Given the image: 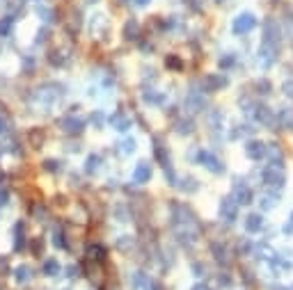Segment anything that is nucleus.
Returning <instances> with one entry per match:
<instances>
[{"label":"nucleus","instance_id":"f257e3e1","mask_svg":"<svg viewBox=\"0 0 293 290\" xmlns=\"http://www.w3.org/2000/svg\"><path fill=\"white\" fill-rule=\"evenodd\" d=\"M254 28H257V19H254V14H250V12L239 14L231 23L233 35H248V32H252Z\"/></svg>","mask_w":293,"mask_h":290},{"label":"nucleus","instance_id":"f03ea898","mask_svg":"<svg viewBox=\"0 0 293 290\" xmlns=\"http://www.w3.org/2000/svg\"><path fill=\"white\" fill-rule=\"evenodd\" d=\"M261 181L266 183L268 187H284V174L279 167L275 165H268V167L261 172Z\"/></svg>","mask_w":293,"mask_h":290},{"label":"nucleus","instance_id":"7ed1b4c3","mask_svg":"<svg viewBox=\"0 0 293 290\" xmlns=\"http://www.w3.org/2000/svg\"><path fill=\"white\" fill-rule=\"evenodd\" d=\"M197 160H199V163H202L206 169H209V172H213V174H222V172H224V165L220 163V160H218V158H215L211 151H199V153H197Z\"/></svg>","mask_w":293,"mask_h":290},{"label":"nucleus","instance_id":"20e7f679","mask_svg":"<svg viewBox=\"0 0 293 290\" xmlns=\"http://www.w3.org/2000/svg\"><path fill=\"white\" fill-rule=\"evenodd\" d=\"M220 215H222L224 222H233L236 217H239V203H236V199L233 197H224L222 201H220Z\"/></svg>","mask_w":293,"mask_h":290},{"label":"nucleus","instance_id":"39448f33","mask_svg":"<svg viewBox=\"0 0 293 290\" xmlns=\"http://www.w3.org/2000/svg\"><path fill=\"white\" fill-rule=\"evenodd\" d=\"M233 199H236L239 206H248V203H252V190L248 187L245 181H236V185H233Z\"/></svg>","mask_w":293,"mask_h":290},{"label":"nucleus","instance_id":"423d86ee","mask_svg":"<svg viewBox=\"0 0 293 290\" xmlns=\"http://www.w3.org/2000/svg\"><path fill=\"white\" fill-rule=\"evenodd\" d=\"M245 156H248L250 160H261V158L266 156V144L259 142V139H250V142L245 144Z\"/></svg>","mask_w":293,"mask_h":290},{"label":"nucleus","instance_id":"0eeeda50","mask_svg":"<svg viewBox=\"0 0 293 290\" xmlns=\"http://www.w3.org/2000/svg\"><path fill=\"white\" fill-rule=\"evenodd\" d=\"M254 119H257V121H261L263 126H273V123H275L273 110L266 108V105H257V108H254Z\"/></svg>","mask_w":293,"mask_h":290},{"label":"nucleus","instance_id":"6e6552de","mask_svg":"<svg viewBox=\"0 0 293 290\" xmlns=\"http://www.w3.org/2000/svg\"><path fill=\"white\" fill-rule=\"evenodd\" d=\"M60 126H62V130H65V133L76 135V133H80V130H83L85 123L80 121V119H76V117H65V119L60 121Z\"/></svg>","mask_w":293,"mask_h":290},{"label":"nucleus","instance_id":"1a4fd4ad","mask_svg":"<svg viewBox=\"0 0 293 290\" xmlns=\"http://www.w3.org/2000/svg\"><path fill=\"white\" fill-rule=\"evenodd\" d=\"M151 178V165L149 163H140L133 172V181L135 183H147Z\"/></svg>","mask_w":293,"mask_h":290},{"label":"nucleus","instance_id":"9d476101","mask_svg":"<svg viewBox=\"0 0 293 290\" xmlns=\"http://www.w3.org/2000/svg\"><path fill=\"white\" fill-rule=\"evenodd\" d=\"M261 227H263V217L259 212H250L245 217V229H248V233H259Z\"/></svg>","mask_w":293,"mask_h":290},{"label":"nucleus","instance_id":"9b49d317","mask_svg":"<svg viewBox=\"0 0 293 290\" xmlns=\"http://www.w3.org/2000/svg\"><path fill=\"white\" fill-rule=\"evenodd\" d=\"M204 83H206V89H209V92H215V89L227 85V78H224V76H209Z\"/></svg>","mask_w":293,"mask_h":290},{"label":"nucleus","instance_id":"f8f14e48","mask_svg":"<svg viewBox=\"0 0 293 290\" xmlns=\"http://www.w3.org/2000/svg\"><path fill=\"white\" fill-rule=\"evenodd\" d=\"M110 123H112L114 128H117V130H129V126H131V121L129 119L124 117V114H112V117H110Z\"/></svg>","mask_w":293,"mask_h":290},{"label":"nucleus","instance_id":"ddd939ff","mask_svg":"<svg viewBox=\"0 0 293 290\" xmlns=\"http://www.w3.org/2000/svg\"><path fill=\"white\" fill-rule=\"evenodd\" d=\"M60 263L55 261V258H48V261L44 263V274L46 276H55V274H60Z\"/></svg>","mask_w":293,"mask_h":290},{"label":"nucleus","instance_id":"4468645a","mask_svg":"<svg viewBox=\"0 0 293 290\" xmlns=\"http://www.w3.org/2000/svg\"><path fill=\"white\" fill-rule=\"evenodd\" d=\"M277 121L282 123L284 128H293V110H282V112L277 114Z\"/></svg>","mask_w":293,"mask_h":290},{"label":"nucleus","instance_id":"2eb2a0df","mask_svg":"<svg viewBox=\"0 0 293 290\" xmlns=\"http://www.w3.org/2000/svg\"><path fill=\"white\" fill-rule=\"evenodd\" d=\"M12 28H14V19H12V16H5V19L0 21V37H10Z\"/></svg>","mask_w":293,"mask_h":290},{"label":"nucleus","instance_id":"dca6fc26","mask_svg":"<svg viewBox=\"0 0 293 290\" xmlns=\"http://www.w3.org/2000/svg\"><path fill=\"white\" fill-rule=\"evenodd\" d=\"M188 108H193V112H199V110L204 108V99L202 96H197V94H190L188 96Z\"/></svg>","mask_w":293,"mask_h":290},{"label":"nucleus","instance_id":"f3484780","mask_svg":"<svg viewBox=\"0 0 293 290\" xmlns=\"http://www.w3.org/2000/svg\"><path fill=\"white\" fill-rule=\"evenodd\" d=\"M28 279H30V267L28 265L16 267V281H19V283H25Z\"/></svg>","mask_w":293,"mask_h":290},{"label":"nucleus","instance_id":"a211bd4d","mask_svg":"<svg viewBox=\"0 0 293 290\" xmlns=\"http://www.w3.org/2000/svg\"><path fill=\"white\" fill-rule=\"evenodd\" d=\"M87 254L92 256V258H96V261H103L105 258V249L101 245H94V247H90V249H87Z\"/></svg>","mask_w":293,"mask_h":290},{"label":"nucleus","instance_id":"6ab92c4d","mask_svg":"<svg viewBox=\"0 0 293 290\" xmlns=\"http://www.w3.org/2000/svg\"><path fill=\"white\" fill-rule=\"evenodd\" d=\"M25 247V238H23V224H16V245H14V249L19 251V249H23Z\"/></svg>","mask_w":293,"mask_h":290},{"label":"nucleus","instance_id":"aec40b11","mask_svg":"<svg viewBox=\"0 0 293 290\" xmlns=\"http://www.w3.org/2000/svg\"><path fill=\"white\" fill-rule=\"evenodd\" d=\"M53 245H55V247H60V249H67L65 233H62V231H55V233H53Z\"/></svg>","mask_w":293,"mask_h":290},{"label":"nucleus","instance_id":"412c9836","mask_svg":"<svg viewBox=\"0 0 293 290\" xmlns=\"http://www.w3.org/2000/svg\"><path fill=\"white\" fill-rule=\"evenodd\" d=\"M275 197H270V194H266V197H261V208L263 210H270V208H275Z\"/></svg>","mask_w":293,"mask_h":290},{"label":"nucleus","instance_id":"4be33fe9","mask_svg":"<svg viewBox=\"0 0 293 290\" xmlns=\"http://www.w3.org/2000/svg\"><path fill=\"white\" fill-rule=\"evenodd\" d=\"M135 35H138V23L131 21V23H126V37H129V39H135Z\"/></svg>","mask_w":293,"mask_h":290},{"label":"nucleus","instance_id":"5701e85b","mask_svg":"<svg viewBox=\"0 0 293 290\" xmlns=\"http://www.w3.org/2000/svg\"><path fill=\"white\" fill-rule=\"evenodd\" d=\"M99 163H101L99 156H90V158H87V167H85V169H87V172H94V169L99 167Z\"/></svg>","mask_w":293,"mask_h":290},{"label":"nucleus","instance_id":"b1692460","mask_svg":"<svg viewBox=\"0 0 293 290\" xmlns=\"http://www.w3.org/2000/svg\"><path fill=\"white\" fill-rule=\"evenodd\" d=\"M181 135L184 133H193V121H179V128H177Z\"/></svg>","mask_w":293,"mask_h":290},{"label":"nucleus","instance_id":"393cba45","mask_svg":"<svg viewBox=\"0 0 293 290\" xmlns=\"http://www.w3.org/2000/svg\"><path fill=\"white\" fill-rule=\"evenodd\" d=\"M257 89H261V94H270V83H268V80H259Z\"/></svg>","mask_w":293,"mask_h":290},{"label":"nucleus","instance_id":"a878e982","mask_svg":"<svg viewBox=\"0 0 293 290\" xmlns=\"http://www.w3.org/2000/svg\"><path fill=\"white\" fill-rule=\"evenodd\" d=\"M213 254H215V258H218V261H227V258H224V247L220 249V245H213Z\"/></svg>","mask_w":293,"mask_h":290},{"label":"nucleus","instance_id":"bb28decb","mask_svg":"<svg viewBox=\"0 0 293 290\" xmlns=\"http://www.w3.org/2000/svg\"><path fill=\"white\" fill-rule=\"evenodd\" d=\"M122 147H124V153H133L135 151V139H126Z\"/></svg>","mask_w":293,"mask_h":290},{"label":"nucleus","instance_id":"cd10ccee","mask_svg":"<svg viewBox=\"0 0 293 290\" xmlns=\"http://www.w3.org/2000/svg\"><path fill=\"white\" fill-rule=\"evenodd\" d=\"M144 101H149V103H160L163 101V96H156V94H144Z\"/></svg>","mask_w":293,"mask_h":290},{"label":"nucleus","instance_id":"c85d7f7f","mask_svg":"<svg viewBox=\"0 0 293 290\" xmlns=\"http://www.w3.org/2000/svg\"><path fill=\"white\" fill-rule=\"evenodd\" d=\"M282 89H284V94H286V96H293V80H286Z\"/></svg>","mask_w":293,"mask_h":290},{"label":"nucleus","instance_id":"c756f323","mask_svg":"<svg viewBox=\"0 0 293 290\" xmlns=\"http://www.w3.org/2000/svg\"><path fill=\"white\" fill-rule=\"evenodd\" d=\"M167 66H172V69H181V62L177 57H167Z\"/></svg>","mask_w":293,"mask_h":290},{"label":"nucleus","instance_id":"7c9ffc66","mask_svg":"<svg viewBox=\"0 0 293 290\" xmlns=\"http://www.w3.org/2000/svg\"><path fill=\"white\" fill-rule=\"evenodd\" d=\"M46 169L55 172V169H60V163H55V160H46Z\"/></svg>","mask_w":293,"mask_h":290},{"label":"nucleus","instance_id":"2f4dec72","mask_svg":"<svg viewBox=\"0 0 293 290\" xmlns=\"http://www.w3.org/2000/svg\"><path fill=\"white\" fill-rule=\"evenodd\" d=\"M7 199H10V194H7L5 190H0V206H5V203H7Z\"/></svg>","mask_w":293,"mask_h":290},{"label":"nucleus","instance_id":"473e14b6","mask_svg":"<svg viewBox=\"0 0 293 290\" xmlns=\"http://www.w3.org/2000/svg\"><path fill=\"white\" fill-rule=\"evenodd\" d=\"M133 3H135V5H140V7H142V5H149L151 0H133Z\"/></svg>","mask_w":293,"mask_h":290},{"label":"nucleus","instance_id":"72a5a7b5","mask_svg":"<svg viewBox=\"0 0 293 290\" xmlns=\"http://www.w3.org/2000/svg\"><path fill=\"white\" fill-rule=\"evenodd\" d=\"M193 290H209V288H206V285H202V283H199V285H195Z\"/></svg>","mask_w":293,"mask_h":290},{"label":"nucleus","instance_id":"f704fd0d","mask_svg":"<svg viewBox=\"0 0 293 290\" xmlns=\"http://www.w3.org/2000/svg\"><path fill=\"white\" fill-rule=\"evenodd\" d=\"M291 227H293V212H291ZM291 227H288V229H291Z\"/></svg>","mask_w":293,"mask_h":290},{"label":"nucleus","instance_id":"c9c22d12","mask_svg":"<svg viewBox=\"0 0 293 290\" xmlns=\"http://www.w3.org/2000/svg\"><path fill=\"white\" fill-rule=\"evenodd\" d=\"M0 130H3V119H0Z\"/></svg>","mask_w":293,"mask_h":290},{"label":"nucleus","instance_id":"e433bc0d","mask_svg":"<svg viewBox=\"0 0 293 290\" xmlns=\"http://www.w3.org/2000/svg\"><path fill=\"white\" fill-rule=\"evenodd\" d=\"M87 3H96V0H87Z\"/></svg>","mask_w":293,"mask_h":290},{"label":"nucleus","instance_id":"4c0bfd02","mask_svg":"<svg viewBox=\"0 0 293 290\" xmlns=\"http://www.w3.org/2000/svg\"><path fill=\"white\" fill-rule=\"evenodd\" d=\"M220 3H222V0H220Z\"/></svg>","mask_w":293,"mask_h":290}]
</instances>
